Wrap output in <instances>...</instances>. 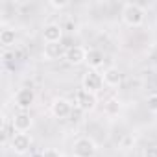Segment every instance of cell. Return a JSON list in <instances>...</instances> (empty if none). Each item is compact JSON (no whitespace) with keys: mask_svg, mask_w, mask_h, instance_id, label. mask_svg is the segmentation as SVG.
I'll return each mask as SVG.
<instances>
[{"mask_svg":"<svg viewBox=\"0 0 157 157\" xmlns=\"http://www.w3.org/2000/svg\"><path fill=\"white\" fill-rule=\"evenodd\" d=\"M144 17H146V11H144L142 6L133 4V2L124 4V8H122V21H124V24H128L131 28H137V26H140L144 22Z\"/></svg>","mask_w":157,"mask_h":157,"instance_id":"obj_1","label":"cell"},{"mask_svg":"<svg viewBox=\"0 0 157 157\" xmlns=\"http://www.w3.org/2000/svg\"><path fill=\"white\" fill-rule=\"evenodd\" d=\"M96 153H98V146L91 137H80L72 146L74 157H96Z\"/></svg>","mask_w":157,"mask_h":157,"instance_id":"obj_2","label":"cell"},{"mask_svg":"<svg viewBox=\"0 0 157 157\" xmlns=\"http://www.w3.org/2000/svg\"><path fill=\"white\" fill-rule=\"evenodd\" d=\"M74 105L80 111H83V113H89V111L96 109L98 98H96V94H93V93H89L85 89H80L76 93V96H74Z\"/></svg>","mask_w":157,"mask_h":157,"instance_id":"obj_3","label":"cell"},{"mask_svg":"<svg viewBox=\"0 0 157 157\" xmlns=\"http://www.w3.org/2000/svg\"><path fill=\"white\" fill-rule=\"evenodd\" d=\"M104 85H105L104 83V76L98 74L96 70H87L83 74V78H82V89H85V91H89L93 94H98Z\"/></svg>","mask_w":157,"mask_h":157,"instance_id":"obj_4","label":"cell"},{"mask_svg":"<svg viewBox=\"0 0 157 157\" xmlns=\"http://www.w3.org/2000/svg\"><path fill=\"white\" fill-rule=\"evenodd\" d=\"M10 148L17 155H24L32 148V137L28 133H13L10 139Z\"/></svg>","mask_w":157,"mask_h":157,"instance_id":"obj_5","label":"cell"},{"mask_svg":"<svg viewBox=\"0 0 157 157\" xmlns=\"http://www.w3.org/2000/svg\"><path fill=\"white\" fill-rule=\"evenodd\" d=\"M35 104V93L30 87H22L15 93V105L21 111H28L32 105Z\"/></svg>","mask_w":157,"mask_h":157,"instance_id":"obj_6","label":"cell"},{"mask_svg":"<svg viewBox=\"0 0 157 157\" xmlns=\"http://www.w3.org/2000/svg\"><path fill=\"white\" fill-rule=\"evenodd\" d=\"M65 59L68 65H83L87 61V48L85 46H80V44H72L67 48V54H65Z\"/></svg>","mask_w":157,"mask_h":157,"instance_id":"obj_7","label":"cell"},{"mask_svg":"<svg viewBox=\"0 0 157 157\" xmlns=\"http://www.w3.org/2000/svg\"><path fill=\"white\" fill-rule=\"evenodd\" d=\"M32 126H33V118L26 111H21L11 118V128L15 133H28L32 129Z\"/></svg>","mask_w":157,"mask_h":157,"instance_id":"obj_8","label":"cell"},{"mask_svg":"<svg viewBox=\"0 0 157 157\" xmlns=\"http://www.w3.org/2000/svg\"><path fill=\"white\" fill-rule=\"evenodd\" d=\"M50 111L56 118H68L72 115V102L67 98H56L50 105Z\"/></svg>","mask_w":157,"mask_h":157,"instance_id":"obj_9","label":"cell"},{"mask_svg":"<svg viewBox=\"0 0 157 157\" xmlns=\"http://www.w3.org/2000/svg\"><path fill=\"white\" fill-rule=\"evenodd\" d=\"M65 54H67V48H65L61 43H48V44H44V48H43V57H44L46 61L61 59V57H65Z\"/></svg>","mask_w":157,"mask_h":157,"instance_id":"obj_10","label":"cell"},{"mask_svg":"<svg viewBox=\"0 0 157 157\" xmlns=\"http://www.w3.org/2000/svg\"><path fill=\"white\" fill-rule=\"evenodd\" d=\"M43 39H44V43L48 44V43H61V39H63V28L59 26V24H46L44 28H43Z\"/></svg>","mask_w":157,"mask_h":157,"instance_id":"obj_11","label":"cell"},{"mask_svg":"<svg viewBox=\"0 0 157 157\" xmlns=\"http://www.w3.org/2000/svg\"><path fill=\"white\" fill-rule=\"evenodd\" d=\"M104 61H105V57H104V52L100 48H89L87 50V61L85 63L89 65L91 70H96V68L104 67Z\"/></svg>","mask_w":157,"mask_h":157,"instance_id":"obj_12","label":"cell"},{"mask_svg":"<svg viewBox=\"0 0 157 157\" xmlns=\"http://www.w3.org/2000/svg\"><path fill=\"white\" fill-rule=\"evenodd\" d=\"M104 83L107 87H118L122 83V72L117 67H109L104 70Z\"/></svg>","mask_w":157,"mask_h":157,"instance_id":"obj_13","label":"cell"},{"mask_svg":"<svg viewBox=\"0 0 157 157\" xmlns=\"http://www.w3.org/2000/svg\"><path fill=\"white\" fill-rule=\"evenodd\" d=\"M15 41H17V32L13 28H2V32H0V44L4 48H10L15 44Z\"/></svg>","mask_w":157,"mask_h":157,"instance_id":"obj_14","label":"cell"},{"mask_svg":"<svg viewBox=\"0 0 157 157\" xmlns=\"http://www.w3.org/2000/svg\"><path fill=\"white\" fill-rule=\"evenodd\" d=\"M146 107H148L150 113L157 115V94H150V96L146 98Z\"/></svg>","mask_w":157,"mask_h":157,"instance_id":"obj_15","label":"cell"},{"mask_svg":"<svg viewBox=\"0 0 157 157\" xmlns=\"http://www.w3.org/2000/svg\"><path fill=\"white\" fill-rule=\"evenodd\" d=\"M48 6H50V8H54V10H63V8H67V6H68V2H67V0H50Z\"/></svg>","mask_w":157,"mask_h":157,"instance_id":"obj_16","label":"cell"},{"mask_svg":"<svg viewBox=\"0 0 157 157\" xmlns=\"http://www.w3.org/2000/svg\"><path fill=\"white\" fill-rule=\"evenodd\" d=\"M142 157H157V144H151V146H148V148L144 150Z\"/></svg>","mask_w":157,"mask_h":157,"instance_id":"obj_17","label":"cell"},{"mask_svg":"<svg viewBox=\"0 0 157 157\" xmlns=\"http://www.w3.org/2000/svg\"><path fill=\"white\" fill-rule=\"evenodd\" d=\"M41 157H63L57 150H54V148H48V150H44L43 153H41Z\"/></svg>","mask_w":157,"mask_h":157,"instance_id":"obj_18","label":"cell"}]
</instances>
